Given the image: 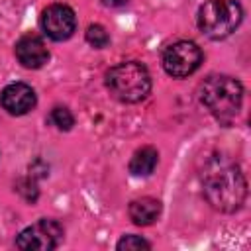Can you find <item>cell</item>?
Wrapping results in <instances>:
<instances>
[{"label": "cell", "mask_w": 251, "mask_h": 251, "mask_svg": "<svg viewBox=\"0 0 251 251\" xmlns=\"http://www.w3.org/2000/svg\"><path fill=\"white\" fill-rule=\"evenodd\" d=\"M202 184L206 200L220 212L239 210L247 194V184L241 169L226 159H218L208 165L206 173L202 175Z\"/></svg>", "instance_id": "6da1fadb"}, {"label": "cell", "mask_w": 251, "mask_h": 251, "mask_svg": "<svg viewBox=\"0 0 251 251\" xmlns=\"http://www.w3.org/2000/svg\"><path fill=\"white\" fill-rule=\"evenodd\" d=\"M200 102L220 122H231L243 102V86L237 78L227 75H210L198 88Z\"/></svg>", "instance_id": "7a4b0ae2"}, {"label": "cell", "mask_w": 251, "mask_h": 251, "mask_svg": "<svg viewBox=\"0 0 251 251\" xmlns=\"http://www.w3.org/2000/svg\"><path fill=\"white\" fill-rule=\"evenodd\" d=\"M106 86L114 98L126 104H135L151 92V75L145 65L126 61L106 73Z\"/></svg>", "instance_id": "3957f363"}, {"label": "cell", "mask_w": 251, "mask_h": 251, "mask_svg": "<svg viewBox=\"0 0 251 251\" xmlns=\"http://www.w3.org/2000/svg\"><path fill=\"white\" fill-rule=\"evenodd\" d=\"M243 8L237 0H208L198 10V27L210 39H224L237 29Z\"/></svg>", "instance_id": "277c9868"}, {"label": "cell", "mask_w": 251, "mask_h": 251, "mask_svg": "<svg viewBox=\"0 0 251 251\" xmlns=\"http://www.w3.org/2000/svg\"><path fill=\"white\" fill-rule=\"evenodd\" d=\"M163 69L175 78H184L192 75L202 63V51L194 41H175L163 51Z\"/></svg>", "instance_id": "5b68a950"}, {"label": "cell", "mask_w": 251, "mask_h": 251, "mask_svg": "<svg viewBox=\"0 0 251 251\" xmlns=\"http://www.w3.org/2000/svg\"><path fill=\"white\" fill-rule=\"evenodd\" d=\"M63 226L57 220H39L27 226L16 239V247L24 251H49L57 249L63 241Z\"/></svg>", "instance_id": "8992f818"}, {"label": "cell", "mask_w": 251, "mask_h": 251, "mask_svg": "<svg viewBox=\"0 0 251 251\" xmlns=\"http://www.w3.org/2000/svg\"><path fill=\"white\" fill-rule=\"evenodd\" d=\"M41 29L53 41L69 39L76 29V16L67 4H51L41 14Z\"/></svg>", "instance_id": "52a82bcc"}, {"label": "cell", "mask_w": 251, "mask_h": 251, "mask_svg": "<svg viewBox=\"0 0 251 251\" xmlns=\"http://www.w3.org/2000/svg\"><path fill=\"white\" fill-rule=\"evenodd\" d=\"M2 108L12 116H24L31 112L37 104V96L33 88L25 82H12L8 84L0 94Z\"/></svg>", "instance_id": "ba28073f"}, {"label": "cell", "mask_w": 251, "mask_h": 251, "mask_svg": "<svg viewBox=\"0 0 251 251\" xmlns=\"http://www.w3.org/2000/svg\"><path fill=\"white\" fill-rule=\"evenodd\" d=\"M16 57L25 69H41L49 61V49L45 41L35 33H25L16 41Z\"/></svg>", "instance_id": "9c48e42d"}, {"label": "cell", "mask_w": 251, "mask_h": 251, "mask_svg": "<svg viewBox=\"0 0 251 251\" xmlns=\"http://www.w3.org/2000/svg\"><path fill=\"white\" fill-rule=\"evenodd\" d=\"M129 220L135 226H151L161 216V202L151 196L137 198L129 204Z\"/></svg>", "instance_id": "30bf717a"}, {"label": "cell", "mask_w": 251, "mask_h": 251, "mask_svg": "<svg viewBox=\"0 0 251 251\" xmlns=\"http://www.w3.org/2000/svg\"><path fill=\"white\" fill-rule=\"evenodd\" d=\"M159 163V153L155 147H141L133 153L131 161H129V173L133 176H147L155 171Z\"/></svg>", "instance_id": "8fae6325"}, {"label": "cell", "mask_w": 251, "mask_h": 251, "mask_svg": "<svg viewBox=\"0 0 251 251\" xmlns=\"http://www.w3.org/2000/svg\"><path fill=\"white\" fill-rule=\"evenodd\" d=\"M86 41H88L94 49H104V47L110 43V35H108V31H106L104 25L92 24V25H88V29H86Z\"/></svg>", "instance_id": "7c38bea8"}, {"label": "cell", "mask_w": 251, "mask_h": 251, "mask_svg": "<svg viewBox=\"0 0 251 251\" xmlns=\"http://www.w3.org/2000/svg\"><path fill=\"white\" fill-rule=\"evenodd\" d=\"M51 122L53 126H57L61 131H69L73 126H75V116L71 114L69 108L65 106H55L51 110Z\"/></svg>", "instance_id": "4fadbf2b"}, {"label": "cell", "mask_w": 251, "mask_h": 251, "mask_svg": "<svg viewBox=\"0 0 251 251\" xmlns=\"http://www.w3.org/2000/svg\"><path fill=\"white\" fill-rule=\"evenodd\" d=\"M116 247H118L120 251H135V249H151V243L145 241L141 235L129 233V235H124V237L118 241Z\"/></svg>", "instance_id": "5bb4252c"}, {"label": "cell", "mask_w": 251, "mask_h": 251, "mask_svg": "<svg viewBox=\"0 0 251 251\" xmlns=\"http://www.w3.org/2000/svg\"><path fill=\"white\" fill-rule=\"evenodd\" d=\"M129 0H102V4L104 6H110V8H116V6H124V4H127Z\"/></svg>", "instance_id": "9a60e30c"}]
</instances>
